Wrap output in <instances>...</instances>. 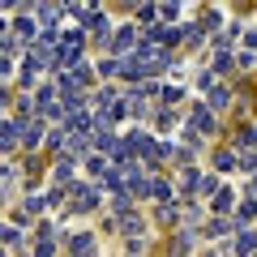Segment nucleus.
<instances>
[{
  "mask_svg": "<svg viewBox=\"0 0 257 257\" xmlns=\"http://www.w3.org/2000/svg\"><path fill=\"white\" fill-rule=\"evenodd\" d=\"M90 244H94L90 236H73V253H86V248H90Z\"/></svg>",
  "mask_w": 257,
  "mask_h": 257,
  "instance_id": "nucleus-3",
  "label": "nucleus"
},
{
  "mask_svg": "<svg viewBox=\"0 0 257 257\" xmlns=\"http://www.w3.org/2000/svg\"><path fill=\"white\" fill-rule=\"evenodd\" d=\"M18 35H22V39H30V35H35V22L22 18V22H18Z\"/></svg>",
  "mask_w": 257,
  "mask_h": 257,
  "instance_id": "nucleus-2",
  "label": "nucleus"
},
{
  "mask_svg": "<svg viewBox=\"0 0 257 257\" xmlns=\"http://www.w3.org/2000/svg\"><path fill=\"white\" fill-rule=\"evenodd\" d=\"M18 146V133H13V124H5L0 128V150H13Z\"/></svg>",
  "mask_w": 257,
  "mask_h": 257,
  "instance_id": "nucleus-1",
  "label": "nucleus"
},
{
  "mask_svg": "<svg viewBox=\"0 0 257 257\" xmlns=\"http://www.w3.org/2000/svg\"><path fill=\"white\" fill-rule=\"evenodd\" d=\"M124 5H138V0H124Z\"/></svg>",
  "mask_w": 257,
  "mask_h": 257,
  "instance_id": "nucleus-4",
  "label": "nucleus"
}]
</instances>
